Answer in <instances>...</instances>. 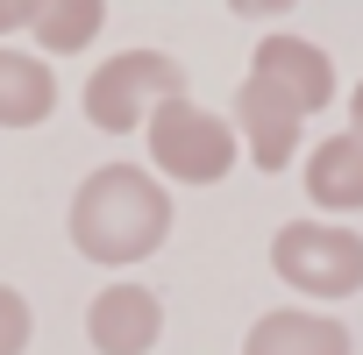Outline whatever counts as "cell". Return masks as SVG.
I'll use <instances>...</instances> for the list:
<instances>
[{
    "instance_id": "obj_14",
    "label": "cell",
    "mask_w": 363,
    "mask_h": 355,
    "mask_svg": "<svg viewBox=\"0 0 363 355\" xmlns=\"http://www.w3.org/2000/svg\"><path fill=\"white\" fill-rule=\"evenodd\" d=\"M235 15H250V22H271V15H292L299 0H228Z\"/></svg>"
},
{
    "instance_id": "obj_6",
    "label": "cell",
    "mask_w": 363,
    "mask_h": 355,
    "mask_svg": "<svg viewBox=\"0 0 363 355\" xmlns=\"http://www.w3.org/2000/svg\"><path fill=\"white\" fill-rule=\"evenodd\" d=\"M250 71L271 78L299 114H320V107H335V93H342L335 57H328L320 43H306V36H285V29H271V36L250 50Z\"/></svg>"
},
{
    "instance_id": "obj_9",
    "label": "cell",
    "mask_w": 363,
    "mask_h": 355,
    "mask_svg": "<svg viewBox=\"0 0 363 355\" xmlns=\"http://www.w3.org/2000/svg\"><path fill=\"white\" fill-rule=\"evenodd\" d=\"M242 355H356L349 327L313 305H278L242 334Z\"/></svg>"
},
{
    "instance_id": "obj_13",
    "label": "cell",
    "mask_w": 363,
    "mask_h": 355,
    "mask_svg": "<svg viewBox=\"0 0 363 355\" xmlns=\"http://www.w3.org/2000/svg\"><path fill=\"white\" fill-rule=\"evenodd\" d=\"M36 22V0H0V43H8V36H22Z\"/></svg>"
},
{
    "instance_id": "obj_11",
    "label": "cell",
    "mask_w": 363,
    "mask_h": 355,
    "mask_svg": "<svg viewBox=\"0 0 363 355\" xmlns=\"http://www.w3.org/2000/svg\"><path fill=\"white\" fill-rule=\"evenodd\" d=\"M100 29H107V0H36V22H29L43 57H79L100 43Z\"/></svg>"
},
{
    "instance_id": "obj_1",
    "label": "cell",
    "mask_w": 363,
    "mask_h": 355,
    "mask_svg": "<svg viewBox=\"0 0 363 355\" xmlns=\"http://www.w3.org/2000/svg\"><path fill=\"white\" fill-rule=\"evenodd\" d=\"M65 235L100 270H135L171 242V185L150 163H100L72 192Z\"/></svg>"
},
{
    "instance_id": "obj_10",
    "label": "cell",
    "mask_w": 363,
    "mask_h": 355,
    "mask_svg": "<svg viewBox=\"0 0 363 355\" xmlns=\"http://www.w3.org/2000/svg\"><path fill=\"white\" fill-rule=\"evenodd\" d=\"M57 114V71L43 50L0 43V128H43Z\"/></svg>"
},
{
    "instance_id": "obj_15",
    "label": "cell",
    "mask_w": 363,
    "mask_h": 355,
    "mask_svg": "<svg viewBox=\"0 0 363 355\" xmlns=\"http://www.w3.org/2000/svg\"><path fill=\"white\" fill-rule=\"evenodd\" d=\"M349 128L363 135V86H349Z\"/></svg>"
},
{
    "instance_id": "obj_3",
    "label": "cell",
    "mask_w": 363,
    "mask_h": 355,
    "mask_svg": "<svg viewBox=\"0 0 363 355\" xmlns=\"http://www.w3.org/2000/svg\"><path fill=\"white\" fill-rule=\"evenodd\" d=\"M271 270H278V284H292V291L313 298V305L356 298V291H363V235L342 228L335 214L285 221V228L271 235Z\"/></svg>"
},
{
    "instance_id": "obj_2",
    "label": "cell",
    "mask_w": 363,
    "mask_h": 355,
    "mask_svg": "<svg viewBox=\"0 0 363 355\" xmlns=\"http://www.w3.org/2000/svg\"><path fill=\"white\" fill-rule=\"evenodd\" d=\"M143 142H150V170L164 178V185H221V178L235 170V156H242L235 121L200 107L193 93L157 100L150 121H143Z\"/></svg>"
},
{
    "instance_id": "obj_5",
    "label": "cell",
    "mask_w": 363,
    "mask_h": 355,
    "mask_svg": "<svg viewBox=\"0 0 363 355\" xmlns=\"http://www.w3.org/2000/svg\"><path fill=\"white\" fill-rule=\"evenodd\" d=\"M235 135H242V156L257 163V170H285L292 156H299V142H306V114L271 86V78H242L235 86Z\"/></svg>"
},
{
    "instance_id": "obj_8",
    "label": "cell",
    "mask_w": 363,
    "mask_h": 355,
    "mask_svg": "<svg viewBox=\"0 0 363 355\" xmlns=\"http://www.w3.org/2000/svg\"><path fill=\"white\" fill-rule=\"evenodd\" d=\"M299 185H306L313 214H335V221L363 214V135H356V128L320 135V142L306 149V163H299Z\"/></svg>"
},
{
    "instance_id": "obj_4",
    "label": "cell",
    "mask_w": 363,
    "mask_h": 355,
    "mask_svg": "<svg viewBox=\"0 0 363 355\" xmlns=\"http://www.w3.org/2000/svg\"><path fill=\"white\" fill-rule=\"evenodd\" d=\"M171 93H186V64L178 57H164V50H114V57H100L86 71L79 107H86V121L100 135H135L150 121V107L171 100Z\"/></svg>"
},
{
    "instance_id": "obj_12",
    "label": "cell",
    "mask_w": 363,
    "mask_h": 355,
    "mask_svg": "<svg viewBox=\"0 0 363 355\" xmlns=\"http://www.w3.org/2000/svg\"><path fill=\"white\" fill-rule=\"evenodd\" d=\"M29 341H36V313H29V298H22L15 284H0V355H29Z\"/></svg>"
},
{
    "instance_id": "obj_7",
    "label": "cell",
    "mask_w": 363,
    "mask_h": 355,
    "mask_svg": "<svg viewBox=\"0 0 363 355\" xmlns=\"http://www.w3.org/2000/svg\"><path fill=\"white\" fill-rule=\"evenodd\" d=\"M93 355H150L164 341V298L150 284H100L86 305Z\"/></svg>"
}]
</instances>
